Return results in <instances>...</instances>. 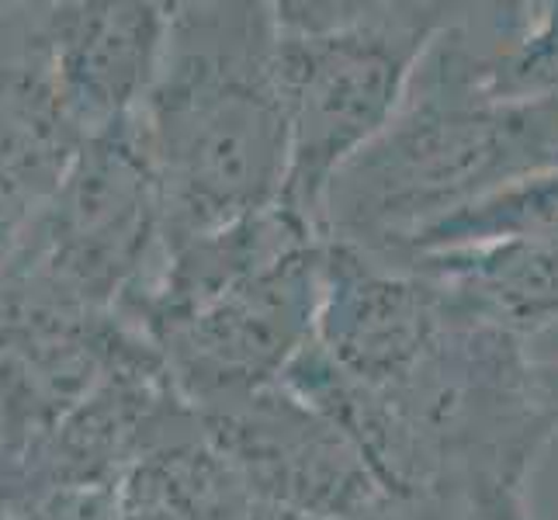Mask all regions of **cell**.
Masks as SVG:
<instances>
[{
    "instance_id": "52a82bcc",
    "label": "cell",
    "mask_w": 558,
    "mask_h": 520,
    "mask_svg": "<svg viewBox=\"0 0 558 520\" xmlns=\"http://www.w3.org/2000/svg\"><path fill=\"white\" fill-rule=\"evenodd\" d=\"M198 416L260 510L305 520H375L396 504L354 440L284 382Z\"/></svg>"
},
{
    "instance_id": "8992f818",
    "label": "cell",
    "mask_w": 558,
    "mask_h": 520,
    "mask_svg": "<svg viewBox=\"0 0 558 520\" xmlns=\"http://www.w3.org/2000/svg\"><path fill=\"white\" fill-rule=\"evenodd\" d=\"M60 292L111 302L163 254V205L136 122L87 136L56 195L32 222Z\"/></svg>"
},
{
    "instance_id": "ba28073f",
    "label": "cell",
    "mask_w": 558,
    "mask_h": 520,
    "mask_svg": "<svg viewBox=\"0 0 558 520\" xmlns=\"http://www.w3.org/2000/svg\"><path fill=\"white\" fill-rule=\"evenodd\" d=\"M167 25L163 4H66L52 14V84L84 136L140 119Z\"/></svg>"
},
{
    "instance_id": "8fae6325",
    "label": "cell",
    "mask_w": 558,
    "mask_h": 520,
    "mask_svg": "<svg viewBox=\"0 0 558 520\" xmlns=\"http://www.w3.org/2000/svg\"><path fill=\"white\" fill-rule=\"evenodd\" d=\"M521 11L507 38L475 49V76L499 101H558V0Z\"/></svg>"
},
{
    "instance_id": "6da1fadb",
    "label": "cell",
    "mask_w": 558,
    "mask_h": 520,
    "mask_svg": "<svg viewBox=\"0 0 558 520\" xmlns=\"http://www.w3.org/2000/svg\"><path fill=\"white\" fill-rule=\"evenodd\" d=\"M451 295L454 313L440 334L389 382L343 378L313 343L281 378L354 440L396 499L524 486L558 431L527 340Z\"/></svg>"
},
{
    "instance_id": "7c38bea8",
    "label": "cell",
    "mask_w": 558,
    "mask_h": 520,
    "mask_svg": "<svg viewBox=\"0 0 558 520\" xmlns=\"http://www.w3.org/2000/svg\"><path fill=\"white\" fill-rule=\"evenodd\" d=\"M423 520H531L524 486L517 483H489L451 496L410 499Z\"/></svg>"
},
{
    "instance_id": "277c9868",
    "label": "cell",
    "mask_w": 558,
    "mask_h": 520,
    "mask_svg": "<svg viewBox=\"0 0 558 520\" xmlns=\"http://www.w3.org/2000/svg\"><path fill=\"white\" fill-rule=\"evenodd\" d=\"M454 4L281 0L275 73L288 122L284 205L319 226L333 178L392 125ZM323 233V229H319Z\"/></svg>"
},
{
    "instance_id": "30bf717a",
    "label": "cell",
    "mask_w": 558,
    "mask_h": 520,
    "mask_svg": "<svg viewBox=\"0 0 558 520\" xmlns=\"http://www.w3.org/2000/svg\"><path fill=\"white\" fill-rule=\"evenodd\" d=\"M510 240H558V167L527 173V178L493 191L489 198L423 229L413 240L407 261L420 254H437V250Z\"/></svg>"
},
{
    "instance_id": "9c48e42d",
    "label": "cell",
    "mask_w": 558,
    "mask_h": 520,
    "mask_svg": "<svg viewBox=\"0 0 558 520\" xmlns=\"http://www.w3.org/2000/svg\"><path fill=\"white\" fill-rule=\"evenodd\" d=\"M407 264L445 281L475 313L521 340L558 323V240L437 250Z\"/></svg>"
},
{
    "instance_id": "5b68a950",
    "label": "cell",
    "mask_w": 558,
    "mask_h": 520,
    "mask_svg": "<svg viewBox=\"0 0 558 520\" xmlns=\"http://www.w3.org/2000/svg\"><path fill=\"white\" fill-rule=\"evenodd\" d=\"M323 250L326 237L302 243L146 330L191 410L236 407L288 375L316 337Z\"/></svg>"
},
{
    "instance_id": "3957f363",
    "label": "cell",
    "mask_w": 558,
    "mask_h": 520,
    "mask_svg": "<svg viewBox=\"0 0 558 520\" xmlns=\"http://www.w3.org/2000/svg\"><path fill=\"white\" fill-rule=\"evenodd\" d=\"M548 167H558V101L486 94L458 17L427 52L392 125L333 178L319 229L402 264L423 229Z\"/></svg>"
},
{
    "instance_id": "7a4b0ae2",
    "label": "cell",
    "mask_w": 558,
    "mask_h": 520,
    "mask_svg": "<svg viewBox=\"0 0 558 520\" xmlns=\"http://www.w3.org/2000/svg\"><path fill=\"white\" fill-rule=\"evenodd\" d=\"M136 125L160 188L163 250L281 205L288 122L275 4L170 8L163 60Z\"/></svg>"
}]
</instances>
